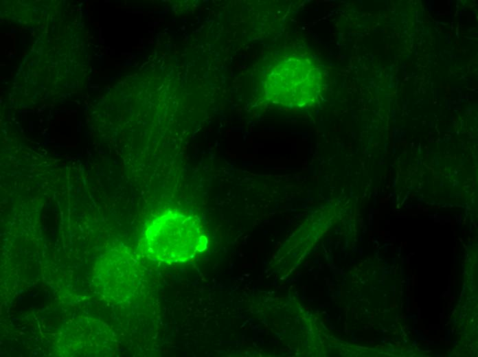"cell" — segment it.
I'll use <instances>...</instances> for the list:
<instances>
[{"label":"cell","instance_id":"6da1fadb","mask_svg":"<svg viewBox=\"0 0 478 357\" xmlns=\"http://www.w3.org/2000/svg\"><path fill=\"white\" fill-rule=\"evenodd\" d=\"M150 249L166 262H184L201 253L207 240L200 220L195 216L168 211L149 227Z\"/></svg>","mask_w":478,"mask_h":357}]
</instances>
